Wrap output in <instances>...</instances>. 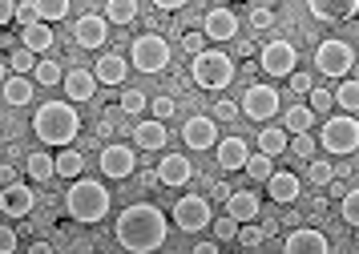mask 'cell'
I'll return each mask as SVG.
<instances>
[{
	"label": "cell",
	"instance_id": "obj_4",
	"mask_svg": "<svg viewBox=\"0 0 359 254\" xmlns=\"http://www.w3.org/2000/svg\"><path fill=\"white\" fill-rule=\"evenodd\" d=\"M190 77H194V85L218 93V89H226L230 81H234V61H230L226 53H218V48H206L202 57L190 61Z\"/></svg>",
	"mask_w": 359,
	"mask_h": 254
},
{
	"label": "cell",
	"instance_id": "obj_17",
	"mask_svg": "<svg viewBox=\"0 0 359 254\" xmlns=\"http://www.w3.org/2000/svg\"><path fill=\"white\" fill-rule=\"evenodd\" d=\"M214 158L222 170H246V161H250V149H246V138H218L214 145Z\"/></svg>",
	"mask_w": 359,
	"mask_h": 254
},
{
	"label": "cell",
	"instance_id": "obj_54",
	"mask_svg": "<svg viewBox=\"0 0 359 254\" xmlns=\"http://www.w3.org/2000/svg\"><path fill=\"white\" fill-rule=\"evenodd\" d=\"M190 254H222V250H218V242H198Z\"/></svg>",
	"mask_w": 359,
	"mask_h": 254
},
{
	"label": "cell",
	"instance_id": "obj_6",
	"mask_svg": "<svg viewBox=\"0 0 359 254\" xmlns=\"http://www.w3.org/2000/svg\"><path fill=\"white\" fill-rule=\"evenodd\" d=\"M315 69H319L323 77L347 81V73L355 69V48L347 45V41H339V36H327V41H319V48H315Z\"/></svg>",
	"mask_w": 359,
	"mask_h": 254
},
{
	"label": "cell",
	"instance_id": "obj_8",
	"mask_svg": "<svg viewBox=\"0 0 359 254\" xmlns=\"http://www.w3.org/2000/svg\"><path fill=\"white\" fill-rule=\"evenodd\" d=\"M174 226L186 230V234L206 230V226H210V202H206L202 194H182L178 202H174Z\"/></svg>",
	"mask_w": 359,
	"mask_h": 254
},
{
	"label": "cell",
	"instance_id": "obj_11",
	"mask_svg": "<svg viewBox=\"0 0 359 254\" xmlns=\"http://www.w3.org/2000/svg\"><path fill=\"white\" fill-rule=\"evenodd\" d=\"M101 174L105 178H130L133 170H137V154H133V145H121V142H109L105 149H101Z\"/></svg>",
	"mask_w": 359,
	"mask_h": 254
},
{
	"label": "cell",
	"instance_id": "obj_18",
	"mask_svg": "<svg viewBox=\"0 0 359 254\" xmlns=\"http://www.w3.org/2000/svg\"><path fill=\"white\" fill-rule=\"evenodd\" d=\"M226 218H234L238 226L255 222V218H259V194H255V190H230V198H226Z\"/></svg>",
	"mask_w": 359,
	"mask_h": 254
},
{
	"label": "cell",
	"instance_id": "obj_19",
	"mask_svg": "<svg viewBox=\"0 0 359 254\" xmlns=\"http://www.w3.org/2000/svg\"><path fill=\"white\" fill-rule=\"evenodd\" d=\"M299 174H291V170H275L271 174V182H266V194H271V202L275 206H291L294 198H299Z\"/></svg>",
	"mask_w": 359,
	"mask_h": 254
},
{
	"label": "cell",
	"instance_id": "obj_34",
	"mask_svg": "<svg viewBox=\"0 0 359 254\" xmlns=\"http://www.w3.org/2000/svg\"><path fill=\"white\" fill-rule=\"evenodd\" d=\"M271 174H275V161L266 158V154H250V161H246V178L250 182H271Z\"/></svg>",
	"mask_w": 359,
	"mask_h": 254
},
{
	"label": "cell",
	"instance_id": "obj_56",
	"mask_svg": "<svg viewBox=\"0 0 359 254\" xmlns=\"http://www.w3.org/2000/svg\"><path fill=\"white\" fill-rule=\"evenodd\" d=\"M29 254H53V246H49V242H33V246H29Z\"/></svg>",
	"mask_w": 359,
	"mask_h": 254
},
{
	"label": "cell",
	"instance_id": "obj_2",
	"mask_svg": "<svg viewBox=\"0 0 359 254\" xmlns=\"http://www.w3.org/2000/svg\"><path fill=\"white\" fill-rule=\"evenodd\" d=\"M77 129H81V117H77V109L69 101H45L33 117V133L45 145H53V149H69Z\"/></svg>",
	"mask_w": 359,
	"mask_h": 254
},
{
	"label": "cell",
	"instance_id": "obj_38",
	"mask_svg": "<svg viewBox=\"0 0 359 254\" xmlns=\"http://www.w3.org/2000/svg\"><path fill=\"white\" fill-rule=\"evenodd\" d=\"M8 69H13L17 77H25V73H36V57L29 53V48H17V53L8 57Z\"/></svg>",
	"mask_w": 359,
	"mask_h": 254
},
{
	"label": "cell",
	"instance_id": "obj_52",
	"mask_svg": "<svg viewBox=\"0 0 359 254\" xmlns=\"http://www.w3.org/2000/svg\"><path fill=\"white\" fill-rule=\"evenodd\" d=\"M8 20H17V4H8V0H0V29H4Z\"/></svg>",
	"mask_w": 359,
	"mask_h": 254
},
{
	"label": "cell",
	"instance_id": "obj_42",
	"mask_svg": "<svg viewBox=\"0 0 359 254\" xmlns=\"http://www.w3.org/2000/svg\"><path fill=\"white\" fill-rule=\"evenodd\" d=\"M262 239H266V234H262V226H255V222L238 226V246H243V250H250V246H259Z\"/></svg>",
	"mask_w": 359,
	"mask_h": 254
},
{
	"label": "cell",
	"instance_id": "obj_36",
	"mask_svg": "<svg viewBox=\"0 0 359 254\" xmlns=\"http://www.w3.org/2000/svg\"><path fill=\"white\" fill-rule=\"evenodd\" d=\"M146 109H149V97L142 89H126L121 93V113L126 117H137V113H146Z\"/></svg>",
	"mask_w": 359,
	"mask_h": 254
},
{
	"label": "cell",
	"instance_id": "obj_48",
	"mask_svg": "<svg viewBox=\"0 0 359 254\" xmlns=\"http://www.w3.org/2000/svg\"><path fill=\"white\" fill-rule=\"evenodd\" d=\"M0 254H17V230L0 226Z\"/></svg>",
	"mask_w": 359,
	"mask_h": 254
},
{
	"label": "cell",
	"instance_id": "obj_49",
	"mask_svg": "<svg viewBox=\"0 0 359 254\" xmlns=\"http://www.w3.org/2000/svg\"><path fill=\"white\" fill-rule=\"evenodd\" d=\"M311 73H291V93H311Z\"/></svg>",
	"mask_w": 359,
	"mask_h": 254
},
{
	"label": "cell",
	"instance_id": "obj_15",
	"mask_svg": "<svg viewBox=\"0 0 359 254\" xmlns=\"http://www.w3.org/2000/svg\"><path fill=\"white\" fill-rule=\"evenodd\" d=\"M202 36L206 41H234L238 36V16L230 8H210L202 16Z\"/></svg>",
	"mask_w": 359,
	"mask_h": 254
},
{
	"label": "cell",
	"instance_id": "obj_12",
	"mask_svg": "<svg viewBox=\"0 0 359 254\" xmlns=\"http://www.w3.org/2000/svg\"><path fill=\"white\" fill-rule=\"evenodd\" d=\"M0 210H4L8 218H29L36 210V190H29L25 182L4 186V190H0Z\"/></svg>",
	"mask_w": 359,
	"mask_h": 254
},
{
	"label": "cell",
	"instance_id": "obj_20",
	"mask_svg": "<svg viewBox=\"0 0 359 254\" xmlns=\"http://www.w3.org/2000/svg\"><path fill=\"white\" fill-rule=\"evenodd\" d=\"M126 73H130V61L117 57V53H101L97 61H93V77H97V85H121Z\"/></svg>",
	"mask_w": 359,
	"mask_h": 254
},
{
	"label": "cell",
	"instance_id": "obj_51",
	"mask_svg": "<svg viewBox=\"0 0 359 254\" xmlns=\"http://www.w3.org/2000/svg\"><path fill=\"white\" fill-rule=\"evenodd\" d=\"M137 182H142V190H154V186H162V182H158V170H142V174H137Z\"/></svg>",
	"mask_w": 359,
	"mask_h": 254
},
{
	"label": "cell",
	"instance_id": "obj_30",
	"mask_svg": "<svg viewBox=\"0 0 359 254\" xmlns=\"http://www.w3.org/2000/svg\"><path fill=\"white\" fill-rule=\"evenodd\" d=\"M311 126H315V113H311L307 105H291V109L283 113V129H287V133H294V138L311 133Z\"/></svg>",
	"mask_w": 359,
	"mask_h": 254
},
{
	"label": "cell",
	"instance_id": "obj_27",
	"mask_svg": "<svg viewBox=\"0 0 359 254\" xmlns=\"http://www.w3.org/2000/svg\"><path fill=\"white\" fill-rule=\"evenodd\" d=\"M311 16H319V20H351V16H359V4H355V0H347V4L311 0Z\"/></svg>",
	"mask_w": 359,
	"mask_h": 254
},
{
	"label": "cell",
	"instance_id": "obj_33",
	"mask_svg": "<svg viewBox=\"0 0 359 254\" xmlns=\"http://www.w3.org/2000/svg\"><path fill=\"white\" fill-rule=\"evenodd\" d=\"M69 13H73L69 0H41V4H36V16H41L45 25H57V20H65Z\"/></svg>",
	"mask_w": 359,
	"mask_h": 254
},
{
	"label": "cell",
	"instance_id": "obj_35",
	"mask_svg": "<svg viewBox=\"0 0 359 254\" xmlns=\"http://www.w3.org/2000/svg\"><path fill=\"white\" fill-rule=\"evenodd\" d=\"M307 182H311V186H331V182H335V166L323 161V158L307 161Z\"/></svg>",
	"mask_w": 359,
	"mask_h": 254
},
{
	"label": "cell",
	"instance_id": "obj_26",
	"mask_svg": "<svg viewBox=\"0 0 359 254\" xmlns=\"http://www.w3.org/2000/svg\"><path fill=\"white\" fill-rule=\"evenodd\" d=\"M137 13H142V4H133V0H109V4L101 8L105 25H117V29L133 25V20H137Z\"/></svg>",
	"mask_w": 359,
	"mask_h": 254
},
{
	"label": "cell",
	"instance_id": "obj_41",
	"mask_svg": "<svg viewBox=\"0 0 359 254\" xmlns=\"http://www.w3.org/2000/svg\"><path fill=\"white\" fill-rule=\"evenodd\" d=\"M331 105H335V93L315 85V89H311V105H307V109L311 113H331Z\"/></svg>",
	"mask_w": 359,
	"mask_h": 254
},
{
	"label": "cell",
	"instance_id": "obj_50",
	"mask_svg": "<svg viewBox=\"0 0 359 254\" xmlns=\"http://www.w3.org/2000/svg\"><path fill=\"white\" fill-rule=\"evenodd\" d=\"M271 20H275L271 8H255V13H250V25H255V29H271Z\"/></svg>",
	"mask_w": 359,
	"mask_h": 254
},
{
	"label": "cell",
	"instance_id": "obj_16",
	"mask_svg": "<svg viewBox=\"0 0 359 254\" xmlns=\"http://www.w3.org/2000/svg\"><path fill=\"white\" fill-rule=\"evenodd\" d=\"M73 36H77V45L81 48H101L105 41H109V25H105V16L101 13H85L81 20H77Z\"/></svg>",
	"mask_w": 359,
	"mask_h": 254
},
{
	"label": "cell",
	"instance_id": "obj_23",
	"mask_svg": "<svg viewBox=\"0 0 359 254\" xmlns=\"http://www.w3.org/2000/svg\"><path fill=\"white\" fill-rule=\"evenodd\" d=\"M53 41H57V32H53V25H45V20H36V25H29V29H20V48H29V53H49Z\"/></svg>",
	"mask_w": 359,
	"mask_h": 254
},
{
	"label": "cell",
	"instance_id": "obj_29",
	"mask_svg": "<svg viewBox=\"0 0 359 254\" xmlns=\"http://www.w3.org/2000/svg\"><path fill=\"white\" fill-rule=\"evenodd\" d=\"M25 170H29V178H33V182H53V174H57V158H53V154H45V149H36V154H29V158H25Z\"/></svg>",
	"mask_w": 359,
	"mask_h": 254
},
{
	"label": "cell",
	"instance_id": "obj_55",
	"mask_svg": "<svg viewBox=\"0 0 359 254\" xmlns=\"http://www.w3.org/2000/svg\"><path fill=\"white\" fill-rule=\"evenodd\" d=\"M238 57H255V41H238Z\"/></svg>",
	"mask_w": 359,
	"mask_h": 254
},
{
	"label": "cell",
	"instance_id": "obj_1",
	"mask_svg": "<svg viewBox=\"0 0 359 254\" xmlns=\"http://www.w3.org/2000/svg\"><path fill=\"white\" fill-rule=\"evenodd\" d=\"M117 246L130 254H149L165 246V234H170V222H165V214L154 202H133L117 214Z\"/></svg>",
	"mask_w": 359,
	"mask_h": 254
},
{
	"label": "cell",
	"instance_id": "obj_7",
	"mask_svg": "<svg viewBox=\"0 0 359 254\" xmlns=\"http://www.w3.org/2000/svg\"><path fill=\"white\" fill-rule=\"evenodd\" d=\"M130 61H133V69H142V73H162L165 65H170V45H165V36H158V32L133 36Z\"/></svg>",
	"mask_w": 359,
	"mask_h": 254
},
{
	"label": "cell",
	"instance_id": "obj_28",
	"mask_svg": "<svg viewBox=\"0 0 359 254\" xmlns=\"http://www.w3.org/2000/svg\"><path fill=\"white\" fill-rule=\"evenodd\" d=\"M0 93H4V101H8V105H29V101H33V93H36V85L29 77H8L4 85H0Z\"/></svg>",
	"mask_w": 359,
	"mask_h": 254
},
{
	"label": "cell",
	"instance_id": "obj_58",
	"mask_svg": "<svg viewBox=\"0 0 359 254\" xmlns=\"http://www.w3.org/2000/svg\"><path fill=\"white\" fill-rule=\"evenodd\" d=\"M0 154H4V149H0Z\"/></svg>",
	"mask_w": 359,
	"mask_h": 254
},
{
	"label": "cell",
	"instance_id": "obj_47",
	"mask_svg": "<svg viewBox=\"0 0 359 254\" xmlns=\"http://www.w3.org/2000/svg\"><path fill=\"white\" fill-rule=\"evenodd\" d=\"M238 117V101H218L214 105V121H234Z\"/></svg>",
	"mask_w": 359,
	"mask_h": 254
},
{
	"label": "cell",
	"instance_id": "obj_5",
	"mask_svg": "<svg viewBox=\"0 0 359 254\" xmlns=\"http://www.w3.org/2000/svg\"><path fill=\"white\" fill-rule=\"evenodd\" d=\"M319 142H323V149H327V154H335V158L355 154V149H359V121H355V117H347V113L327 117Z\"/></svg>",
	"mask_w": 359,
	"mask_h": 254
},
{
	"label": "cell",
	"instance_id": "obj_37",
	"mask_svg": "<svg viewBox=\"0 0 359 254\" xmlns=\"http://www.w3.org/2000/svg\"><path fill=\"white\" fill-rule=\"evenodd\" d=\"M33 81H36V85H61V81H65V73H61V65H57V61H36Z\"/></svg>",
	"mask_w": 359,
	"mask_h": 254
},
{
	"label": "cell",
	"instance_id": "obj_39",
	"mask_svg": "<svg viewBox=\"0 0 359 254\" xmlns=\"http://www.w3.org/2000/svg\"><path fill=\"white\" fill-rule=\"evenodd\" d=\"M214 242H234L238 239V222H234V218H226V214H222V218H214Z\"/></svg>",
	"mask_w": 359,
	"mask_h": 254
},
{
	"label": "cell",
	"instance_id": "obj_44",
	"mask_svg": "<svg viewBox=\"0 0 359 254\" xmlns=\"http://www.w3.org/2000/svg\"><path fill=\"white\" fill-rule=\"evenodd\" d=\"M291 154H294L299 161H315V138H311V133L294 138V142H291Z\"/></svg>",
	"mask_w": 359,
	"mask_h": 254
},
{
	"label": "cell",
	"instance_id": "obj_3",
	"mask_svg": "<svg viewBox=\"0 0 359 254\" xmlns=\"http://www.w3.org/2000/svg\"><path fill=\"white\" fill-rule=\"evenodd\" d=\"M65 210L77 222H101L109 214V190L93 178H77L65 190Z\"/></svg>",
	"mask_w": 359,
	"mask_h": 254
},
{
	"label": "cell",
	"instance_id": "obj_32",
	"mask_svg": "<svg viewBox=\"0 0 359 254\" xmlns=\"http://www.w3.org/2000/svg\"><path fill=\"white\" fill-rule=\"evenodd\" d=\"M331 93H335V105H339L343 113H347V117H351V113H359V81H339V89H331Z\"/></svg>",
	"mask_w": 359,
	"mask_h": 254
},
{
	"label": "cell",
	"instance_id": "obj_40",
	"mask_svg": "<svg viewBox=\"0 0 359 254\" xmlns=\"http://www.w3.org/2000/svg\"><path fill=\"white\" fill-rule=\"evenodd\" d=\"M339 210H343V222H347V226H359V190H347V194H343Z\"/></svg>",
	"mask_w": 359,
	"mask_h": 254
},
{
	"label": "cell",
	"instance_id": "obj_53",
	"mask_svg": "<svg viewBox=\"0 0 359 254\" xmlns=\"http://www.w3.org/2000/svg\"><path fill=\"white\" fill-rule=\"evenodd\" d=\"M13 182H17V170H13V166H0V190L13 186Z\"/></svg>",
	"mask_w": 359,
	"mask_h": 254
},
{
	"label": "cell",
	"instance_id": "obj_25",
	"mask_svg": "<svg viewBox=\"0 0 359 254\" xmlns=\"http://www.w3.org/2000/svg\"><path fill=\"white\" fill-rule=\"evenodd\" d=\"M133 145H137V149H162L165 145V126L154 121V117H149V121H137V126H133Z\"/></svg>",
	"mask_w": 359,
	"mask_h": 254
},
{
	"label": "cell",
	"instance_id": "obj_22",
	"mask_svg": "<svg viewBox=\"0 0 359 254\" xmlns=\"http://www.w3.org/2000/svg\"><path fill=\"white\" fill-rule=\"evenodd\" d=\"M65 93H69V105L77 101H93V93H97V77L93 73H85V69H69L65 73Z\"/></svg>",
	"mask_w": 359,
	"mask_h": 254
},
{
	"label": "cell",
	"instance_id": "obj_9",
	"mask_svg": "<svg viewBox=\"0 0 359 254\" xmlns=\"http://www.w3.org/2000/svg\"><path fill=\"white\" fill-rule=\"evenodd\" d=\"M238 113H246L250 121L278 117V89H271V85H246L243 101H238Z\"/></svg>",
	"mask_w": 359,
	"mask_h": 254
},
{
	"label": "cell",
	"instance_id": "obj_13",
	"mask_svg": "<svg viewBox=\"0 0 359 254\" xmlns=\"http://www.w3.org/2000/svg\"><path fill=\"white\" fill-rule=\"evenodd\" d=\"M283 254H331V242H327L323 230H311V226H299L287 234L283 242Z\"/></svg>",
	"mask_w": 359,
	"mask_h": 254
},
{
	"label": "cell",
	"instance_id": "obj_31",
	"mask_svg": "<svg viewBox=\"0 0 359 254\" xmlns=\"http://www.w3.org/2000/svg\"><path fill=\"white\" fill-rule=\"evenodd\" d=\"M57 174L77 182V178L85 174V154L81 149H61V154H57Z\"/></svg>",
	"mask_w": 359,
	"mask_h": 254
},
{
	"label": "cell",
	"instance_id": "obj_43",
	"mask_svg": "<svg viewBox=\"0 0 359 254\" xmlns=\"http://www.w3.org/2000/svg\"><path fill=\"white\" fill-rule=\"evenodd\" d=\"M149 109H154V121H170V117H174V109H178V105H174V97H154V101H149Z\"/></svg>",
	"mask_w": 359,
	"mask_h": 254
},
{
	"label": "cell",
	"instance_id": "obj_24",
	"mask_svg": "<svg viewBox=\"0 0 359 254\" xmlns=\"http://www.w3.org/2000/svg\"><path fill=\"white\" fill-rule=\"evenodd\" d=\"M287 149H291V138H287V129H283V126L259 129V154H266V158L275 161V158H283Z\"/></svg>",
	"mask_w": 359,
	"mask_h": 254
},
{
	"label": "cell",
	"instance_id": "obj_14",
	"mask_svg": "<svg viewBox=\"0 0 359 254\" xmlns=\"http://www.w3.org/2000/svg\"><path fill=\"white\" fill-rule=\"evenodd\" d=\"M182 142L186 149H214L218 145V126H214V117H190L186 126H182Z\"/></svg>",
	"mask_w": 359,
	"mask_h": 254
},
{
	"label": "cell",
	"instance_id": "obj_57",
	"mask_svg": "<svg viewBox=\"0 0 359 254\" xmlns=\"http://www.w3.org/2000/svg\"><path fill=\"white\" fill-rule=\"evenodd\" d=\"M8 81V61H0V85Z\"/></svg>",
	"mask_w": 359,
	"mask_h": 254
},
{
	"label": "cell",
	"instance_id": "obj_45",
	"mask_svg": "<svg viewBox=\"0 0 359 254\" xmlns=\"http://www.w3.org/2000/svg\"><path fill=\"white\" fill-rule=\"evenodd\" d=\"M182 48H186L190 57H202V53H206V36H202V29L182 32Z\"/></svg>",
	"mask_w": 359,
	"mask_h": 254
},
{
	"label": "cell",
	"instance_id": "obj_21",
	"mask_svg": "<svg viewBox=\"0 0 359 254\" xmlns=\"http://www.w3.org/2000/svg\"><path fill=\"white\" fill-rule=\"evenodd\" d=\"M194 178V166H190V158H182V154H165L162 166H158V182L162 186H186Z\"/></svg>",
	"mask_w": 359,
	"mask_h": 254
},
{
	"label": "cell",
	"instance_id": "obj_10",
	"mask_svg": "<svg viewBox=\"0 0 359 254\" xmlns=\"http://www.w3.org/2000/svg\"><path fill=\"white\" fill-rule=\"evenodd\" d=\"M294 61H299V53H294L291 41H271V45L259 48V69L266 77H291Z\"/></svg>",
	"mask_w": 359,
	"mask_h": 254
},
{
	"label": "cell",
	"instance_id": "obj_46",
	"mask_svg": "<svg viewBox=\"0 0 359 254\" xmlns=\"http://www.w3.org/2000/svg\"><path fill=\"white\" fill-rule=\"evenodd\" d=\"M17 20H20V29H29V25H36V20H41V16H36V0L17 4Z\"/></svg>",
	"mask_w": 359,
	"mask_h": 254
}]
</instances>
